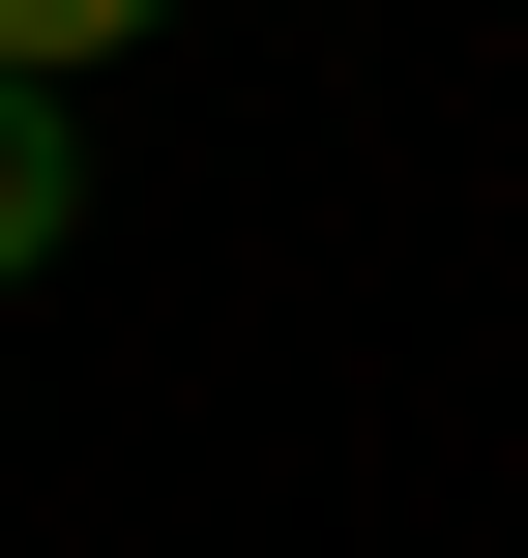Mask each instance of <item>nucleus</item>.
<instances>
[{
	"instance_id": "obj_1",
	"label": "nucleus",
	"mask_w": 528,
	"mask_h": 558,
	"mask_svg": "<svg viewBox=\"0 0 528 558\" xmlns=\"http://www.w3.org/2000/svg\"><path fill=\"white\" fill-rule=\"evenodd\" d=\"M59 235H88V147H59V88H29V59H0V294H29V265H59Z\"/></svg>"
},
{
	"instance_id": "obj_2",
	"label": "nucleus",
	"mask_w": 528,
	"mask_h": 558,
	"mask_svg": "<svg viewBox=\"0 0 528 558\" xmlns=\"http://www.w3.org/2000/svg\"><path fill=\"white\" fill-rule=\"evenodd\" d=\"M118 29H147V0H0V59H29V88H59V59H118Z\"/></svg>"
}]
</instances>
